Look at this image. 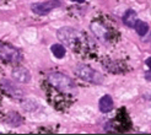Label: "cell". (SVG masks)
<instances>
[{
  "label": "cell",
  "instance_id": "obj_1",
  "mask_svg": "<svg viewBox=\"0 0 151 135\" xmlns=\"http://www.w3.org/2000/svg\"><path fill=\"white\" fill-rule=\"evenodd\" d=\"M48 81L52 86H54L62 92H71L75 88L73 80L62 73H50L48 75Z\"/></svg>",
  "mask_w": 151,
  "mask_h": 135
},
{
  "label": "cell",
  "instance_id": "obj_2",
  "mask_svg": "<svg viewBox=\"0 0 151 135\" xmlns=\"http://www.w3.org/2000/svg\"><path fill=\"white\" fill-rule=\"evenodd\" d=\"M75 74L78 76L85 81H90V82H93V84H101L102 82V76L101 74H99L96 70H93L91 66L88 65H84V64H80L75 68Z\"/></svg>",
  "mask_w": 151,
  "mask_h": 135
},
{
  "label": "cell",
  "instance_id": "obj_3",
  "mask_svg": "<svg viewBox=\"0 0 151 135\" xmlns=\"http://www.w3.org/2000/svg\"><path fill=\"white\" fill-rule=\"evenodd\" d=\"M0 59L6 63H11V64H16L21 62L22 55L20 53V50L14 48L10 44H6L0 42Z\"/></svg>",
  "mask_w": 151,
  "mask_h": 135
},
{
  "label": "cell",
  "instance_id": "obj_4",
  "mask_svg": "<svg viewBox=\"0 0 151 135\" xmlns=\"http://www.w3.org/2000/svg\"><path fill=\"white\" fill-rule=\"evenodd\" d=\"M57 36L60 42L68 44V46H73V44L78 41L80 34L76 29H74L71 27H63L58 31Z\"/></svg>",
  "mask_w": 151,
  "mask_h": 135
},
{
  "label": "cell",
  "instance_id": "obj_5",
  "mask_svg": "<svg viewBox=\"0 0 151 135\" xmlns=\"http://www.w3.org/2000/svg\"><path fill=\"white\" fill-rule=\"evenodd\" d=\"M57 6H59L58 3L47 1V3H36V4H33L31 6V9L37 15H47L49 11H52Z\"/></svg>",
  "mask_w": 151,
  "mask_h": 135
},
{
  "label": "cell",
  "instance_id": "obj_6",
  "mask_svg": "<svg viewBox=\"0 0 151 135\" xmlns=\"http://www.w3.org/2000/svg\"><path fill=\"white\" fill-rule=\"evenodd\" d=\"M11 76L15 81L21 82V84H27L31 80V74L25 68H15L11 73Z\"/></svg>",
  "mask_w": 151,
  "mask_h": 135
},
{
  "label": "cell",
  "instance_id": "obj_7",
  "mask_svg": "<svg viewBox=\"0 0 151 135\" xmlns=\"http://www.w3.org/2000/svg\"><path fill=\"white\" fill-rule=\"evenodd\" d=\"M1 87L3 90L7 93V95H10L12 97H16V98H19V97H22V91L16 86V85H14L12 82L10 81H7V80H4L1 82Z\"/></svg>",
  "mask_w": 151,
  "mask_h": 135
},
{
  "label": "cell",
  "instance_id": "obj_8",
  "mask_svg": "<svg viewBox=\"0 0 151 135\" xmlns=\"http://www.w3.org/2000/svg\"><path fill=\"white\" fill-rule=\"evenodd\" d=\"M99 108L103 113H108L113 109V100L108 95H104L99 102Z\"/></svg>",
  "mask_w": 151,
  "mask_h": 135
},
{
  "label": "cell",
  "instance_id": "obj_9",
  "mask_svg": "<svg viewBox=\"0 0 151 135\" xmlns=\"http://www.w3.org/2000/svg\"><path fill=\"white\" fill-rule=\"evenodd\" d=\"M123 22L124 25H127L128 27H134L135 22H137V14L134 10H128L124 16H123Z\"/></svg>",
  "mask_w": 151,
  "mask_h": 135
},
{
  "label": "cell",
  "instance_id": "obj_10",
  "mask_svg": "<svg viewBox=\"0 0 151 135\" xmlns=\"http://www.w3.org/2000/svg\"><path fill=\"white\" fill-rule=\"evenodd\" d=\"M134 28H135V31H137V33H138L139 36H144V34H146L147 31H149L147 24H145L144 21H138V20H137V22H135Z\"/></svg>",
  "mask_w": 151,
  "mask_h": 135
},
{
  "label": "cell",
  "instance_id": "obj_11",
  "mask_svg": "<svg viewBox=\"0 0 151 135\" xmlns=\"http://www.w3.org/2000/svg\"><path fill=\"white\" fill-rule=\"evenodd\" d=\"M50 49H52V53L59 59L65 55V48L62 46V44H53Z\"/></svg>",
  "mask_w": 151,
  "mask_h": 135
},
{
  "label": "cell",
  "instance_id": "obj_12",
  "mask_svg": "<svg viewBox=\"0 0 151 135\" xmlns=\"http://www.w3.org/2000/svg\"><path fill=\"white\" fill-rule=\"evenodd\" d=\"M7 124H10L12 126H17L21 124V117L17 113H10L7 117Z\"/></svg>",
  "mask_w": 151,
  "mask_h": 135
},
{
  "label": "cell",
  "instance_id": "obj_13",
  "mask_svg": "<svg viewBox=\"0 0 151 135\" xmlns=\"http://www.w3.org/2000/svg\"><path fill=\"white\" fill-rule=\"evenodd\" d=\"M146 65H147V66L150 68V69H151V57L146 59Z\"/></svg>",
  "mask_w": 151,
  "mask_h": 135
},
{
  "label": "cell",
  "instance_id": "obj_14",
  "mask_svg": "<svg viewBox=\"0 0 151 135\" xmlns=\"http://www.w3.org/2000/svg\"><path fill=\"white\" fill-rule=\"evenodd\" d=\"M146 80H151V71L146 73Z\"/></svg>",
  "mask_w": 151,
  "mask_h": 135
},
{
  "label": "cell",
  "instance_id": "obj_15",
  "mask_svg": "<svg viewBox=\"0 0 151 135\" xmlns=\"http://www.w3.org/2000/svg\"><path fill=\"white\" fill-rule=\"evenodd\" d=\"M73 1H78V3H84L85 0H73Z\"/></svg>",
  "mask_w": 151,
  "mask_h": 135
}]
</instances>
